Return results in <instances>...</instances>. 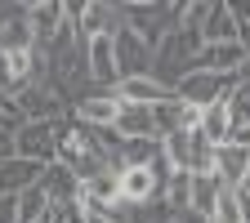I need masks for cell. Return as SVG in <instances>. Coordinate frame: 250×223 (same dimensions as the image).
<instances>
[{"instance_id": "1", "label": "cell", "mask_w": 250, "mask_h": 223, "mask_svg": "<svg viewBox=\"0 0 250 223\" xmlns=\"http://www.w3.org/2000/svg\"><path fill=\"white\" fill-rule=\"evenodd\" d=\"M116 9H121V22L130 27V31H139L152 49H161V41L174 31L166 0H130V5H116Z\"/></svg>"}, {"instance_id": "2", "label": "cell", "mask_w": 250, "mask_h": 223, "mask_svg": "<svg viewBox=\"0 0 250 223\" xmlns=\"http://www.w3.org/2000/svg\"><path fill=\"white\" fill-rule=\"evenodd\" d=\"M232 89H237V76H214V72H197V67H192V72L174 85V99L206 112V107H214V103H224Z\"/></svg>"}, {"instance_id": "3", "label": "cell", "mask_w": 250, "mask_h": 223, "mask_svg": "<svg viewBox=\"0 0 250 223\" xmlns=\"http://www.w3.org/2000/svg\"><path fill=\"white\" fill-rule=\"evenodd\" d=\"M58 134H62V121H18V156L36 165H54Z\"/></svg>"}, {"instance_id": "4", "label": "cell", "mask_w": 250, "mask_h": 223, "mask_svg": "<svg viewBox=\"0 0 250 223\" xmlns=\"http://www.w3.org/2000/svg\"><path fill=\"white\" fill-rule=\"evenodd\" d=\"M116 174H121V201L130 210H143V205L166 197V179L156 174V165H130V170H116Z\"/></svg>"}, {"instance_id": "5", "label": "cell", "mask_w": 250, "mask_h": 223, "mask_svg": "<svg viewBox=\"0 0 250 223\" xmlns=\"http://www.w3.org/2000/svg\"><path fill=\"white\" fill-rule=\"evenodd\" d=\"M112 41H116V62H121V81L125 76H152V62H156V49L139 36V31L130 27H116L112 31Z\"/></svg>"}, {"instance_id": "6", "label": "cell", "mask_w": 250, "mask_h": 223, "mask_svg": "<svg viewBox=\"0 0 250 223\" xmlns=\"http://www.w3.org/2000/svg\"><path fill=\"white\" fill-rule=\"evenodd\" d=\"M85 72H89V85H103V89H116L121 85V62H116L112 31H107V36L85 41Z\"/></svg>"}, {"instance_id": "7", "label": "cell", "mask_w": 250, "mask_h": 223, "mask_svg": "<svg viewBox=\"0 0 250 223\" xmlns=\"http://www.w3.org/2000/svg\"><path fill=\"white\" fill-rule=\"evenodd\" d=\"M72 116H76L81 125H89V130H112L116 116H121V99H116L112 89H89V94H81V99H76Z\"/></svg>"}, {"instance_id": "8", "label": "cell", "mask_w": 250, "mask_h": 223, "mask_svg": "<svg viewBox=\"0 0 250 223\" xmlns=\"http://www.w3.org/2000/svg\"><path fill=\"white\" fill-rule=\"evenodd\" d=\"M72 18H76L81 41L107 36V31H116V27H121V9H116V5H107V0H85V5H72Z\"/></svg>"}, {"instance_id": "9", "label": "cell", "mask_w": 250, "mask_h": 223, "mask_svg": "<svg viewBox=\"0 0 250 223\" xmlns=\"http://www.w3.org/2000/svg\"><path fill=\"white\" fill-rule=\"evenodd\" d=\"M27 22L36 31L41 49H49L54 36L62 31V22H67V5H62V0H36V5H27Z\"/></svg>"}, {"instance_id": "10", "label": "cell", "mask_w": 250, "mask_h": 223, "mask_svg": "<svg viewBox=\"0 0 250 223\" xmlns=\"http://www.w3.org/2000/svg\"><path fill=\"white\" fill-rule=\"evenodd\" d=\"M31 49H41V41H36V31H31V22H27V9H14V14H5L0 18V54H31Z\"/></svg>"}, {"instance_id": "11", "label": "cell", "mask_w": 250, "mask_h": 223, "mask_svg": "<svg viewBox=\"0 0 250 223\" xmlns=\"http://www.w3.org/2000/svg\"><path fill=\"white\" fill-rule=\"evenodd\" d=\"M112 94H116L121 103H139V107H156V103L174 99V89H170V85H161L156 76H125Z\"/></svg>"}, {"instance_id": "12", "label": "cell", "mask_w": 250, "mask_h": 223, "mask_svg": "<svg viewBox=\"0 0 250 223\" xmlns=\"http://www.w3.org/2000/svg\"><path fill=\"white\" fill-rule=\"evenodd\" d=\"M250 174V147L246 143H224L214 152V179L224 183V187H241V179Z\"/></svg>"}, {"instance_id": "13", "label": "cell", "mask_w": 250, "mask_h": 223, "mask_svg": "<svg viewBox=\"0 0 250 223\" xmlns=\"http://www.w3.org/2000/svg\"><path fill=\"white\" fill-rule=\"evenodd\" d=\"M112 134L116 139H161L156 134V116H152V107H139V103H121V116H116V125H112Z\"/></svg>"}, {"instance_id": "14", "label": "cell", "mask_w": 250, "mask_h": 223, "mask_svg": "<svg viewBox=\"0 0 250 223\" xmlns=\"http://www.w3.org/2000/svg\"><path fill=\"white\" fill-rule=\"evenodd\" d=\"M45 170L49 165H36V161H22V156H14V161H5L0 165V192H27V187H36L41 179H45Z\"/></svg>"}, {"instance_id": "15", "label": "cell", "mask_w": 250, "mask_h": 223, "mask_svg": "<svg viewBox=\"0 0 250 223\" xmlns=\"http://www.w3.org/2000/svg\"><path fill=\"white\" fill-rule=\"evenodd\" d=\"M219 41H237V14L228 0H210V14L201 27V45H219Z\"/></svg>"}, {"instance_id": "16", "label": "cell", "mask_w": 250, "mask_h": 223, "mask_svg": "<svg viewBox=\"0 0 250 223\" xmlns=\"http://www.w3.org/2000/svg\"><path fill=\"white\" fill-rule=\"evenodd\" d=\"M54 197H49V187L36 183V187H27V192H18V223H45L54 214Z\"/></svg>"}, {"instance_id": "17", "label": "cell", "mask_w": 250, "mask_h": 223, "mask_svg": "<svg viewBox=\"0 0 250 223\" xmlns=\"http://www.w3.org/2000/svg\"><path fill=\"white\" fill-rule=\"evenodd\" d=\"M41 183L49 187V197H54V205H58V210H62V205H72V201L81 197V179H76L67 165H58V161L45 170V179H41Z\"/></svg>"}, {"instance_id": "18", "label": "cell", "mask_w": 250, "mask_h": 223, "mask_svg": "<svg viewBox=\"0 0 250 223\" xmlns=\"http://www.w3.org/2000/svg\"><path fill=\"white\" fill-rule=\"evenodd\" d=\"M219 192H224V183L214 174H192V214H201L210 223L214 210H219Z\"/></svg>"}, {"instance_id": "19", "label": "cell", "mask_w": 250, "mask_h": 223, "mask_svg": "<svg viewBox=\"0 0 250 223\" xmlns=\"http://www.w3.org/2000/svg\"><path fill=\"white\" fill-rule=\"evenodd\" d=\"M201 134H206L214 147L232 143V107H228V99L214 103V107H206V116H201Z\"/></svg>"}, {"instance_id": "20", "label": "cell", "mask_w": 250, "mask_h": 223, "mask_svg": "<svg viewBox=\"0 0 250 223\" xmlns=\"http://www.w3.org/2000/svg\"><path fill=\"white\" fill-rule=\"evenodd\" d=\"M161 156H166V165L179 174H192V134L188 130H174V134H166L161 139Z\"/></svg>"}, {"instance_id": "21", "label": "cell", "mask_w": 250, "mask_h": 223, "mask_svg": "<svg viewBox=\"0 0 250 223\" xmlns=\"http://www.w3.org/2000/svg\"><path fill=\"white\" fill-rule=\"evenodd\" d=\"M232 14H237V41L250 54V5H232Z\"/></svg>"}, {"instance_id": "22", "label": "cell", "mask_w": 250, "mask_h": 223, "mask_svg": "<svg viewBox=\"0 0 250 223\" xmlns=\"http://www.w3.org/2000/svg\"><path fill=\"white\" fill-rule=\"evenodd\" d=\"M18 156V130H0V165Z\"/></svg>"}, {"instance_id": "23", "label": "cell", "mask_w": 250, "mask_h": 223, "mask_svg": "<svg viewBox=\"0 0 250 223\" xmlns=\"http://www.w3.org/2000/svg\"><path fill=\"white\" fill-rule=\"evenodd\" d=\"M0 223H18V197L0 192Z\"/></svg>"}, {"instance_id": "24", "label": "cell", "mask_w": 250, "mask_h": 223, "mask_svg": "<svg viewBox=\"0 0 250 223\" xmlns=\"http://www.w3.org/2000/svg\"><path fill=\"white\" fill-rule=\"evenodd\" d=\"M174 223H206L201 214H192V210H183V214H174Z\"/></svg>"}, {"instance_id": "25", "label": "cell", "mask_w": 250, "mask_h": 223, "mask_svg": "<svg viewBox=\"0 0 250 223\" xmlns=\"http://www.w3.org/2000/svg\"><path fill=\"white\" fill-rule=\"evenodd\" d=\"M54 223H67V219H62V210H54Z\"/></svg>"}, {"instance_id": "26", "label": "cell", "mask_w": 250, "mask_h": 223, "mask_svg": "<svg viewBox=\"0 0 250 223\" xmlns=\"http://www.w3.org/2000/svg\"><path fill=\"white\" fill-rule=\"evenodd\" d=\"M45 223H54V214H49V219H45Z\"/></svg>"}]
</instances>
